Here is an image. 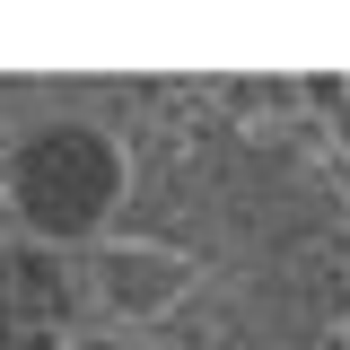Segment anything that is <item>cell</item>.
Listing matches in <instances>:
<instances>
[{
  "label": "cell",
  "mask_w": 350,
  "mask_h": 350,
  "mask_svg": "<svg viewBox=\"0 0 350 350\" xmlns=\"http://www.w3.org/2000/svg\"><path fill=\"white\" fill-rule=\"evenodd\" d=\"M70 350H167L158 333H114V324H79L70 333Z\"/></svg>",
  "instance_id": "3"
},
{
  "label": "cell",
  "mask_w": 350,
  "mask_h": 350,
  "mask_svg": "<svg viewBox=\"0 0 350 350\" xmlns=\"http://www.w3.org/2000/svg\"><path fill=\"white\" fill-rule=\"evenodd\" d=\"M211 289V254H193L184 237H149V228H114L79 254V298L96 324L114 333H158Z\"/></svg>",
  "instance_id": "2"
},
{
  "label": "cell",
  "mask_w": 350,
  "mask_h": 350,
  "mask_svg": "<svg viewBox=\"0 0 350 350\" xmlns=\"http://www.w3.org/2000/svg\"><path fill=\"white\" fill-rule=\"evenodd\" d=\"M333 131H342V149H350V114H333Z\"/></svg>",
  "instance_id": "4"
},
{
  "label": "cell",
  "mask_w": 350,
  "mask_h": 350,
  "mask_svg": "<svg viewBox=\"0 0 350 350\" xmlns=\"http://www.w3.org/2000/svg\"><path fill=\"white\" fill-rule=\"evenodd\" d=\"M342 298H350V254H342Z\"/></svg>",
  "instance_id": "5"
},
{
  "label": "cell",
  "mask_w": 350,
  "mask_h": 350,
  "mask_svg": "<svg viewBox=\"0 0 350 350\" xmlns=\"http://www.w3.org/2000/svg\"><path fill=\"white\" fill-rule=\"evenodd\" d=\"M131 184L140 167H131L123 131L105 114H79L70 96L0 131V202L18 219V237L44 254H88L96 237H114Z\"/></svg>",
  "instance_id": "1"
}]
</instances>
